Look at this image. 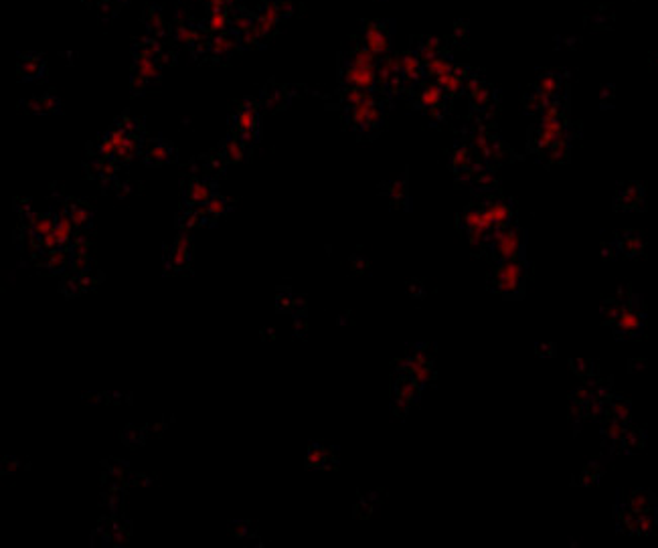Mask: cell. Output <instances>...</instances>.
Segmentation results:
<instances>
[{
  "label": "cell",
  "mask_w": 658,
  "mask_h": 548,
  "mask_svg": "<svg viewBox=\"0 0 658 548\" xmlns=\"http://www.w3.org/2000/svg\"><path fill=\"white\" fill-rule=\"evenodd\" d=\"M231 132L233 136L240 138L243 144H252L259 136V112L257 103L252 100L241 101L237 105V112L231 113Z\"/></svg>",
  "instance_id": "3957f363"
},
{
  "label": "cell",
  "mask_w": 658,
  "mask_h": 548,
  "mask_svg": "<svg viewBox=\"0 0 658 548\" xmlns=\"http://www.w3.org/2000/svg\"><path fill=\"white\" fill-rule=\"evenodd\" d=\"M247 144H243L240 138L231 136L229 140L223 142V146H221V154L225 156V160L227 162H240L241 158H243V148H245Z\"/></svg>",
  "instance_id": "2e32d148"
},
{
  "label": "cell",
  "mask_w": 658,
  "mask_h": 548,
  "mask_svg": "<svg viewBox=\"0 0 658 548\" xmlns=\"http://www.w3.org/2000/svg\"><path fill=\"white\" fill-rule=\"evenodd\" d=\"M618 249L624 253V255H640L642 249H644V243H642V239L640 235H636V233H624L618 241Z\"/></svg>",
  "instance_id": "9a60e30c"
},
{
  "label": "cell",
  "mask_w": 658,
  "mask_h": 548,
  "mask_svg": "<svg viewBox=\"0 0 658 548\" xmlns=\"http://www.w3.org/2000/svg\"><path fill=\"white\" fill-rule=\"evenodd\" d=\"M626 506L634 510L636 514H646V512H657V500L654 496L648 492V490H636L632 492L628 500H626Z\"/></svg>",
  "instance_id": "30bf717a"
},
{
  "label": "cell",
  "mask_w": 658,
  "mask_h": 548,
  "mask_svg": "<svg viewBox=\"0 0 658 548\" xmlns=\"http://www.w3.org/2000/svg\"><path fill=\"white\" fill-rule=\"evenodd\" d=\"M407 291H409V296L416 299L426 298V284L423 281H419V279H411L409 281V286H407Z\"/></svg>",
  "instance_id": "44dd1931"
},
{
  "label": "cell",
  "mask_w": 658,
  "mask_h": 548,
  "mask_svg": "<svg viewBox=\"0 0 658 548\" xmlns=\"http://www.w3.org/2000/svg\"><path fill=\"white\" fill-rule=\"evenodd\" d=\"M65 212L73 221L77 229H88L89 223H91V217H93L91 209L81 200H69L67 207H65Z\"/></svg>",
  "instance_id": "8fae6325"
},
{
  "label": "cell",
  "mask_w": 658,
  "mask_h": 548,
  "mask_svg": "<svg viewBox=\"0 0 658 548\" xmlns=\"http://www.w3.org/2000/svg\"><path fill=\"white\" fill-rule=\"evenodd\" d=\"M140 154L148 164H166L175 158V148L166 140H148L142 142Z\"/></svg>",
  "instance_id": "8992f818"
},
{
  "label": "cell",
  "mask_w": 658,
  "mask_h": 548,
  "mask_svg": "<svg viewBox=\"0 0 658 548\" xmlns=\"http://www.w3.org/2000/svg\"><path fill=\"white\" fill-rule=\"evenodd\" d=\"M531 275V263L527 257L506 259L494 265L488 275V289L505 299H523L527 291V279Z\"/></svg>",
  "instance_id": "6da1fadb"
},
{
  "label": "cell",
  "mask_w": 658,
  "mask_h": 548,
  "mask_svg": "<svg viewBox=\"0 0 658 548\" xmlns=\"http://www.w3.org/2000/svg\"><path fill=\"white\" fill-rule=\"evenodd\" d=\"M19 71L26 79H35L45 71V61L41 55H23L19 61Z\"/></svg>",
  "instance_id": "4fadbf2b"
},
{
  "label": "cell",
  "mask_w": 658,
  "mask_h": 548,
  "mask_svg": "<svg viewBox=\"0 0 658 548\" xmlns=\"http://www.w3.org/2000/svg\"><path fill=\"white\" fill-rule=\"evenodd\" d=\"M29 108H33L37 113H41V112L49 113V112H55V110H57V101L53 100L51 95H45L43 100H37L35 103H31Z\"/></svg>",
  "instance_id": "ffe728a7"
},
{
  "label": "cell",
  "mask_w": 658,
  "mask_h": 548,
  "mask_svg": "<svg viewBox=\"0 0 658 548\" xmlns=\"http://www.w3.org/2000/svg\"><path fill=\"white\" fill-rule=\"evenodd\" d=\"M190 263V237L189 235H178L173 243L170 253L166 255V265L170 269H185Z\"/></svg>",
  "instance_id": "ba28073f"
},
{
  "label": "cell",
  "mask_w": 658,
  "mask_h": 548,
  "mask_svg": "<svg viewBox=\"0 0 658 548\" xmlns=\"http://www.w3.org/2000/svg\"><path fill=\"white\" fill-rule=\"evenodd\" d=\"M610 326H612L616 338H620V340L640 336L646 326V311L644 306H642V299L636 296Z\"/></svg>",
  "instance_id": "277c9868"
},
{
  "label": "cell",
  "mask_w": 658,
  "mask_h": 548,
  "mask_svg": "<svg viewBox=\"0 0 658 548\" xmlns=\"http://www.w3.org/2000/svg\"><path fill=\"white\" fill-rule=\"evenodd\" d=\"M535 352H537V356H541V358H551V356H555V344H553V342H539V344L535 346Z\"/></svg>",
  "instance_id": "7402d4cb"
},
{
  "label": "cell",
  "mask_w": 658,
  "mask_h": 548,
  "mask_svg": "<svg viewBox=\"0 0 658 548\" xmlns=\"http://www.w3.org/2000/svg\"><path fill=\"white\" fill-rule=\"evenodd\" d=\"M630 413H632L630 400L614 395L612 399L607 400V411L604 419H616V421H622V423H630Z\"/></svg>",
  "instance_id": "7c38bea8"
},
{
  "label": "cell",
  "mask_w": 658,
  "mask_h": 548,
  "mask_svg": "<svg viewBox=\"0 0 658 548\" xmlns=\"http://www.w3.org/2000/svg\"><path fill=\"white\" fill-rule=\"evenodd\" d=\"M213 197H215V182H211L209 178H192L185 192V200L192 209L207 205Z\"/></svg>",
  "instance_id": "52a82bcc"
},
{
  "label": "cell",
  "mask_w": 658,
  "mask_h": 548,
  "mask_svg": "<svg viewBox=\"0 0 658 548\" xmlns=\"http://www.w3.org/2000/svg\"><path fill=\"white\" fill-rule=\"evenodd\" d=\"M419 397H421V388L418 386V383L409 374L397 373L391 391V407L395 415L405 417L407 411L418 403Z\"/></svg>",
  "instance_id": "5b68a950"
},
{
  "label": "cell",
  "mask_w": 658,
  "mask_h": 548,
  "mask_svg": "<svg viewBox=\"0 0 658 548\" xmlns=\"http://www.w3.org/2000/svg\"><path fill=\"white\" fill-rule=\"evenodd\" d=\"M306 465L308 467H334L336 465V453L334 449L324 448V445H310L306 453Z\"/></svg>",
  "instance_id": "9c48e42d"
},
{
  "label": "cell",
  "mask_w": 658,
  "mask_h": 548,
  "mask_svg": "<svg viewBox=\"0 0 658 548\" xmlns=\"http://www.w3.org/2000/svg\"><path fill=\"white\" fill-rule=\"evenodd\" d=\"M571 368H573V373L577 374V376H582L585 378L587 383L590 381H594L597 373H595V364L592 361H587V358H573L571 361Z\"/></svg>",
  "instance_id": "d6986e66"
},
{
  "label": "cell",
  "mask_w": 658,
  "mask_h": 548,
  "mask_svg": "<svg viewBox=\"0 0 658 548\" xmlns=\"http://www.w3.org/2000/svg\"><path fill=\"white\" fill-rule=\"evenodd\" d=\"M144 23H146V26H148L150 35H163V33L166 31L165 16H163V13H160V9H156V6H150V9L146 11Z\"/></svg>",
  "instance_id": "e0dca14e"
},
{
  "label": "cell",
  "mask_w": 658,
  "mask_h": 548,
  "mask_svg": "<svg viewBox=\"0 0 658 548\" xmlns=\"http://www.w3.org/2000/svg\"><path fill=\"white\" fill-rule=\"evenodd\" d=\"M602 474H604V465L597 463V461H592L590 465H585V470H582V474L575 477V484L592 486V484H595L602 477Z\"/></svg>",
  "instance_id": "ac0fdd59"
},
{
  "label": "cell",
  "mask_w": 658,
  "mask_h": 548,
  "mask_svg": "<svg viewBox=\"0 0 658 548\" xmlns=\"http://www.w3.org/2000/svg\"><path fill=\"white\" fill-rule=\"evenodd\" d=\"M490 255L494 263L527 257V237L519 227H496L490 235Z\"/></svg>",
  "instance_id": "7a4b0ae2"
},
{
  "label": "cell",
  "mask_w": 658,
  "mask_h": 548,
  "mask_svg": "<svg viewBox=\"0 0 658 548\" xmlns=\"http://www.w3.org/2000/svg\"><path fill=\"white\" fill-rule=\"evenodd\" d=\"M351 267H353L354 272L363 274V272H367L369 262L365 259V257H351Z\"/></svg>",
  "instance_id": "603a6c76"
},
{
  "label": "cell",
  "mask_w": 658,
  "mask_h": 548,
  "mask_svg": "<svg viewBox=\"0 0 658 548\" xmlns=\"http://www.w3.org/2000/svg\"><path fill=\"white\" fill-rule=\"evenodd\" d=\"M646 443V433L642 429H638V427H628V431H626V435L622 439V445L620 449L624 453H634V451H638V449L644 448Z\"/></svg>",
  "instance_id": "5bb4252c"
}]
</instances>
